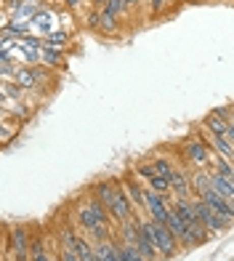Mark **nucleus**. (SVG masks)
I'll use <instances>...</instances> for the list:
<instances>
[{"label":"nucleus","instance_id":"f257e3e1","mask_svg":"<svg viewBox=\"0 0 234 261\" xmlns=\"http://www.w3.org/2000/svg\"><path fill=\"white\" fill-rule=\"evenodd\" d=\"M75 224H77V227L83 229L85 234H91V240H93V243H99V240H107V237H109L112 216H109V211L96 200V195L91 192V195L83 200V203L77 205Z\"/></svg>","mask_w":234,"mask_h":261},{"label":"nucleus","instance_id":"f03ea898","mask_svg":"<svg viewBox=\"0 0 234 261\" xmlns=\"http://www.w3.org/2000/svg\"><path fill=\"white\" fill-rule=\"evenodd\" d=\"M141 224L149 229V234H152V240H155L160 256H168V258H170V256H175V253L184 251V248L179 245V240H175V234L170 232L168 224L155 221V219H141Z\"/></svg>","mask_w":234,"mask_h":261},{"label":"nucleus","instance_id":"7ed1b4c3","mask_svg":"<svg viewBox=\"0 0 234 261\" xmlns=\"http://www.w3.org/2000/svg\"><path fill=\"white\" fill-rule=\"evenodd\" d=\"M6 248L8 256H16V261H30L32 256V234L24 224H14L6 232Z\"/></svg>","mask_w":234,"mask_h":261},{"label":"nucleus","instance_id":"20e7f679","mask_svg":"<svg viewBox=\"0 0 234 261\" xmlns=\"http://www.w3.org/2000/svg\"><path fill=\"white\" fill-rule=\"evenodd\" d=\"M181 158L189 160V163H194V165H200V168H205V165H210V163L216 160V152L194 134L192 139H184V144H181Z\"/></svg>","mask_w":234,"mask_h":261},{"label":"nucleus","instance_id":"39448f33","mask_svg":"<svg viewBox=\"0 0 234 261\" xmlns=\"http://www.w3.org/2000/svg\"><path fill=\"white\" fill-rule=\"evenodd\" d=\"M194 208H197V216H200V221L210 229V234H221L224 229H229V224H231V221L224 219L221 213H216L202 197H194Z\"/></svg>","mask_w":234,"mask_h":261},{"label":"nucleus","instance_id":"423d86ee","mask_svg":"<svg viewBox=\"0 0 234 261\" xmlns=\"http://www.w3.org/2000/svg\"><path fill=\"white\" fill-rule=\"evenodd\" d=\"M173 200L162 192H155V189H147V216L155 219V221H168V213H170Z\"/></svg>","mask_w":234,"mask_h":261},{"label":"nucleus","instance_id":"0eeeda50","mask_svg":"<svg viewBox=\"0 0 234 261\" xmlns=\"http://www.w3.org/2000/svg\"><path fill=\"white\" fill-rule=\"evenodd\" d=\"M123 187H125V192L128 197H131V205L136 213H147V184L141 179H136V173L133 176H125L123 179Z\"/></svg>","mask_w":234,"mask_h":261},{"label":"nucleus","instance_id":"6e6552de","mask_svg":"<svg viewBox=\"0 0 234 261\" xmlns=\"http://www.w3.org/2000/svg\"><path fill=\"white\" fill-rule=\"evenodd\" d=\"M200 197H202L205 203H208L210 208H213L216 213H221L224 219L234 221V200H229V197H224V195H218L213 187H210V189H205V192H202Z\"/></svg>","mask_w":234,"mask_h":261},{"label":"nucleus","instance_id":"1a4fd4ad","mask_svg":"<svg viewBox=\"0 0 234 261\" xmlns=\"http://www.w3.org/2000/svg\"><path fill=\"white\" fill-rule=\"evenodd\" d=\"M173 197H194V189H192V173L186 168H175L173 171Z\"/></svg>","mask_w":234,"mask_h":261},{"label":"nucleus","instance_id":"9d476101","mask_svg":"<svg viewBox=\"0 0 234 261\" xmlns=\"http://www.w3.org/2000/svg\"><path fill=\"white\" fill-rule=\"evenodd\" d=\"M138 229H141V232H138V240H136V248H138V251L144 253V258H147V261H155V258H162V256H160V251H157V245H155V240H152V234H149V229L144 227L141 221H138Z\"/></svg>","mask_w":234,"mask_h":261},{"label":"nucleus","instance_id":"9b49d317","mask_svg":"<svg viewBox=\"0 0 234 261\" xmlns=\"http://www.w3.org/2000/svg\"><path fill=\"white\" fill-rule=\"evenodd\" d=\"M40 77H43L40 69H30V67H19L16 72H14V83H16V88H21V91L35 88Z\"/></svg>","mask_w":234,"mask_h":261},{"label":"nucleus","instance_id":"f8f14e48","mask_svg":"<svg viewBox=\"0 0 234 261\" xmlns=\"http://www.w3.org/2000/svg\"><path fill=\"white\" fill-rule=\"evenodd\" d=\"M93 248H96V253H99L101 261H123L120 258V248H117V240H112V237L93 243Z\"/></svg>","mask_w":234,"mask_h":261},{"label":"nucleus","instance_id":"ddd939ff","mask_svg":"<svg viewBox=\"0 0 234 261\" xmlns=\"http://www.w3.org/2000/svg\"><path fill=\"white\" fill-rule=\"evenodd\" d=\"M200 125H202L205 130H210V134H216V136H229V128H231V123L221 120V117H216L213 112H210L208 117H202Z\"/></svg>","mask_w":234,"mask_h":261},{"label":"nucleus","instance_id":"4468645a","mask_svg":"<svg viewBox=\"0 0 234 261\" xmlns=\"http://www.w3.org/2000/svg\"><path fill=\"white\" fill-rule=\"evenodd\" d=\"M192 189H194V197H200L205 189H210V171H194L192 173Z\"/></svg>","mask_w":234,"mask_h":261},{"label":"nucleus","instance_id":"2eb2a0df","mask_svg":"<svg viewBox=\"0 0 234 261\" xmlns=\"http://www.w3.org/2000/svg\"><path fill=\"white\" fill-rule=\"evenodd\" d=\"M117 248H120V258H123V261H147L144 253L138 251L136 245L125 243V240H117Z\"/></svg>","mask_w":234,"mask_h":261},{"label":"nucleus","instance_id":"dca6fc26","mask_svg":"<svg viewBox=\"0 0 234 261\" xmlns=\"http://www.w3.org/2000/svg\"><path fill=\"white\" fill-rule=\"evenodd\" d=\"M40 62L51 64V67H58V64H62V51H58V48H48V45H43V51H40Z\"/></svg>","mask_w":234,"mask_h":261},{"label":"nucleus","instance_id":"f3484780","mask_svg":"<svg viewBox=\"0 0 234 261\" xmlns=\"http://www.w3.org/2000/svg\"><path fill=\"white\" fill-rule=\"evenodd\" d=\"M152 165H155V171L160 173V176H168V179H173V163L168 160V158H155L152 160Z\"/></svg>","mask_w":234,"mask_h":261},{"label":"nucleus","instance_id":"a211bd4d","mask_svg":"<svg viewBox=\"0 0 234 261\" xmlns=\"http://www.w3.org/2000/svg\"><path fill=\"white\" fill-rule=\"evenodd\" d=\"M64 43H67V35H64V32H51L48 40H45V45H48V48H58V51L64 48Z\"/></svg>","mask_w":234,"mask_h":261},{"label":"nucleus","instance_id":"6ab92c4d","mask_svg":"<svg viewBox=\"0 0 234 261\" xmlns=\"http://www.w3.org/2000/svg\"><path fill=\"white\" fill-rule=\"evenodd\" d=\"M125 8H128V6H125V0H109V3L104 6V11H107V14H112V16H120Z\"/></svg>","mask_w":234,"mask_h":261},{"label":"nucleus","instance_id":"aec40b11","mask_svg":"<svg viewBox=\"0 0 234 261\" xmlns=\"http://www.w3.org/2000/svg\"><path fill=\"white\" fill-rule=\"evenodd\" d=\"M216 117H221V120H226V123H231L234 120V107H216V110H210Z\"/></svg>","mask_w":234,"mask_h":261},{"label":"nucleus","instance_id":"412c9836","mask_svg":"<svg viewBox=\"0 0 234 261\" xmlns=\"http://www.w3.org/2000/svg\"><path fill=\"white\" fill-rule=\"evenodd\" d=\"M101 30H107V32L117 30V16L107 14V11H101Z\"/></svg>","mask_w":234,"mask_h":261},{"label":"nucleus","instance_id":"4be33fe9","mask_svg":"<svg viewBox=\"0 0 234 261\" xmlns=\"http://www.w3.org/2000/svg\"><path fill=\"white\" fill-rule=\"evenodd\" d=\"M168 6H170V0H149V11H152V16H160Z\"/></svg>","mask_w":234,"mask_h":261},{"label":"nucleus","instance_id":"5701e85b","mask_svg":"<svg viewBox=\"0 0 234 261\" xmlns=\"http://www.w3.org/2000/svg\"><path fill=\"white\" fill-rule=\"evenodd\" d=\"M58 258H62V261H83L75 251H62V253H58Z\"/></svg>","mask_w":234,"mask_h":261},{"label":"nucleus","instance_id":"b1692460","mask_svg":"<svg viewBox=\"0 0 234 261\" xmlns=\"http://www.w3.org/2000/svg\"><path fill=\"white\" fill-rule=\"evenodd\" d=\"M88 24H91V27H101V11H99V14H91V16H88Z\"/></svg>","mask_w":234,"mask_h":261},{"label":"nucleus","instance_id":"393cba45","mask_svg":"<svg viewBox=\"0 0 234 261\" xmlns=\"http://www.w3.org/2000/svg\"><path fill=\"white\" fill-rule=\"evenodd\" d=\"M80 3H83V0H67V6H69V8H77Z\"/></svg>","mask_w":234,"mask_h":261},{"label":"nucleus","instance_id":"a878e982","mask_svg":"<svg viewBox=\"0 0 234 261\" xmlns=\"http://www.w3.org/2000/svg\"><path fill=\"white\" fill-rule=\"evenodd\" d=\"M93 3H96V6H101V8H104V6L109 3V0H93Z\"/></svg>","mask_w":234,"mask_h":261},{"label":"nucleus","instance_id":"bb28decb","mask_svg":"<svg viewBox=\"0 0 234 261\" xmlns=\"http://www.w3.org/2000/svg\"><path fill=\"white\" fill-rule=\"evenodd\" d=\"M56 261H62V258H56Z\"/></svg>","mask_w":234,"mask_h":261}]
</instances>
